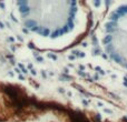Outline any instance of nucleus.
Returning <instances> with one entry per match:
<instances>
[]
</instances>
